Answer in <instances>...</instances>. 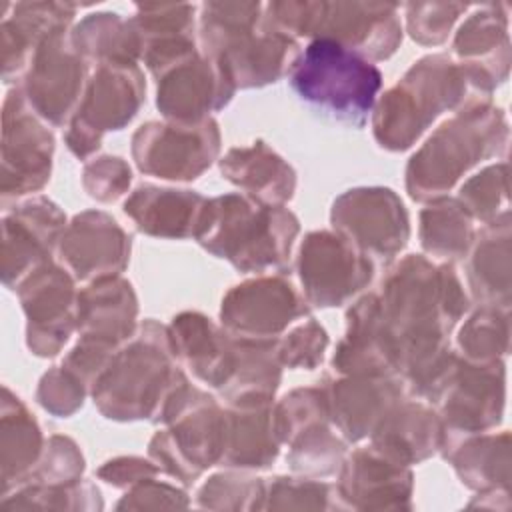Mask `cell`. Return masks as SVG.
<instances>
[{"label": "cell", "mask_w": 512, "mask_h": 512, "mask_svg": "<svg viewBox=\"0 0 512 512\" xmlns=\"http://www.w3.org/2000/svg\"><path fill=\"white\" fill-rule=\"evenodd\" d=\"M494 240L496 242H486L476 250L472 274L476 272L480 280L474 282V290L490 304H502L506 308L510 286V234L506 220L496 228Z\"/></svg>", "instance_id": "obj_4"}, {"label": "cell", "mask_w": 512, "mask_h": 512, "mask_svg": "<svg viewBox=\"0 0 512 512\" xmlns=\"http://www.w3.org/2000/svg\"><path fill=\"white\" fill-rule=\"evenodd\" d=\"M290 84L304 102L338 120L362 126L382 86V76L360 52L336 40L318 38L294 62Z\"/></svg>", "instance_id": "obj_1"}, {"label": "cell", "mask_w": 512, "mask_h": 512, "mask_svg": "<svg viewBox=\"0 0 512 512\" xmlns=\"http://www.w3.org/2000/svg\"><path fill=\"white\" fill-rule=\"evenodd\" d=\"M474 186L482 188V196H468L470 200V210L476 214V216H482V218H490L494 216V210L492 206L496 204L498 208V202H506V166H494L482 174H478L474 180H472Z\"/></svg>", "instance_id": "obj_5"}, {"label": "cell", "mask_w": 512, "mask_h": 512, "mask_svg": "<svg viewBox=\"0 0 512 512\" xmlns=\"http://www.w3.org/2000/svg\"><path fill=\"white\" fill-rule=\"evenodd\" d=\"M210 218L198 222L200 242L230 258L238 268H262L284 260L296 234V220L282 210H258L244 198L216 200Z\"/></svg>", "instance_id": "obj_2"}, {"label": "cell", "mask_w": 512, "mask_h": 512, "mask_svg": "<svg viewBox=\"0 0 512 512\" xmlns=\"http://www.w3.org/2000/svg\"><path fill=\"white\" fill-rule=\"evenodd\" d=\"M300 276L314 302L338 306L370 280L372 268L342 238L322 232L312 234L302 248Z\"/></svg>", "instance_id": "obj_3"}]
</instances>
